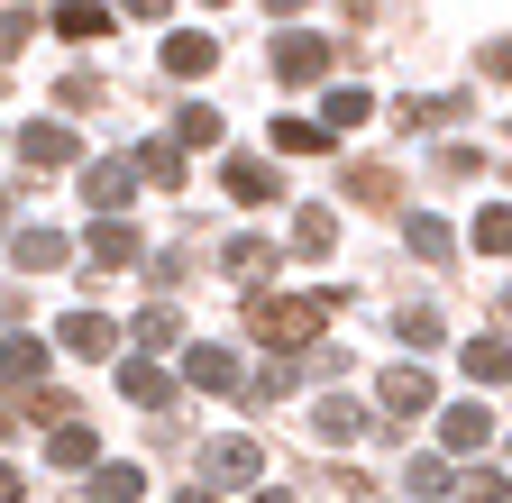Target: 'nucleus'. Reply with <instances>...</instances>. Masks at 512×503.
<instances>
[{"label":"nucleus","instance_id":"nucleus-16","mask_svg":"<svg viewBox=\"0 0 512 503\" xmlns=\"http://www.w3.org/2000/svg\"><path fill=\"white\" fill-rule=\"evenodd\" d=\"M119 394H128V403H147V412H156V403L174 394V375H165L156 357H128V366H119Z\"/></svg>","mask_w":512,"mask_h":503},{"label":"nucleus","instance_id":"nucleus-19","mask_svg":"<svg viewBox=\"0 0 512 503\" xmlns=\"http://www.w3.org/2000/svg\"><path fill=\"white\" fill-rule=\"evenodd\" d=\"M467 119V92H430V101H403V129H458Z\"/></svg>","mask_w":512,"mask_h":503},{"label":"nucleus","instance_id":"nucleus-8","mask_svg":"<svg viewBox=\"0 0 512 503\" xmlns=\"http://www.w3.org/2000/svg\"><path fill=\"white\" fill-rule=\"evenodd\" d=\"M211 65H220V37H202V28H174V37H165V74H174V83H202Z\"/></svg>","mask_w":512,"mask_h":503},{"label":"nucleus","instance_id":"nucleus-41","mask_svg":"<svg viewBox=\"0 0 512 503\" xmlns=\"http://www.w3.org/2000/svg\"><path fill=\"white\" fill-rule=\"evenodd\" d=\"M183 503H220V494H202V485H183Z\"/></svg>","mask_w":512,"mask_h":503},{"label":"nucleus","instance_id":"nucleus-5","mask_svg":"<svg viewBox=\"0 0 512 503\" xmlns=\"http://www.w3.org/2000/svg\"><path fill=\"white\" fill-rule=\"evenodd\" d=\"M202 476L211 485H256V476H266V449H256V439H211V449H202Z\"/></svg>","mask_w":512,"mask_h":503},{"label":"nucleus","instance_id":"nucleus-22","mask_svg":"<svg viewBox=\"0 0 512 503\" xmlns=\"http://www.w3.org/2000/svg\"><path fill=\"white\" fill-rule=\"evenodd\" d=\"M174 147H220V110L211 101H183L174 110Z\"/></svg>","mask_w":512,"mask_h":503},{"label":"nucleus","instance_id":"nucleus-23","mask_svg":"<svg viewBox=\"0 0 512 503\" xmlns=\"http://www.w3.org/2000/svg\"><path fill=\"white\" fill-rule=\"evenodd\" d=\"M275 147L284 156H320V147H339V138H330V119H275Z\"/></svg>","mask_w":512,"mask_h":503},{"label":"nucleus","instance_id":"nucleus-33","mask_svg":"<svg viewBox=\"0 0 512 503\" xmlns=\"http://www.w3.org/2000/svg\"><path fill=\"white\" fill-rule=\"evenodd\" d=\"M467 503H512V476H503V467H476V476H467Z\"/></svg>","mask_w":512,"mask_h":503},{"label":"nucleus","instance_id":"nucleus-1","mask_svg":"<svg viewBox=\"0 0 512 503\" xmlns=\"http://www.w3.org/2000/svg\"><path fill=\"white\" fill-rule=\"evenodd\" d=\"M330 321H339V293H330V284H320V293H256V302H247V330L275 339V348H311Z\"/></svg>","mask_w":512,"mask_h":503},{"label":"nucleus","instance_id":"nucleus-39","mask_svg":"<svg viewBox=\"0 0 512 503\" xmlns=\"http://www.w3.org/2000/svg\"><path fill=\"white\" fill-rule=\"evenodd\" d=\"M119 10H128V19H165L174 0H119Z\"/></svg>","mask_w":512,"mask_h":503},{"label":"nucleus","instance_id":"nucleus-31","mask_svg":"<svg viewBox=\"0 0 512 503\" xmlns=\"http://www.w3.org/2000/svg\"><path fill=\"white\" fill-rule=\"evenodd\" d=\"M128 339H138V348H147V357H156V348H174V339H183V330H174V311H165V302H156V311H138V330H128Z\"/></svg>","mask_w":512,"mask_h":503},{"label":"nucleus","instance_id":"nucleus-17","mask_svg":"<svg viewBox=\"0 0 512 503\" xmlns=\"http://www.w3.org/2000/svg\"><path fill=\"white\" fill-rule=\"evenodd\" d=\"M0 385H46V339H0Z\"/></svg>","mask_w":512,"mask_h":503},{"label":"nucleus","instance_id":"nucleus-11","mask_svg":"<svg viewBox=\"0 0 512 503\" xmlns=\"http://www.w3.org/2000/svg\"><path fill=\"white\" fill-rule=\"evenodd\" d=\"M183 375H192L202 394H238V385H247V366H238L229 348H192V357H183Z\"/></svg>","mask_w":512,"mask_h":503},{"label":"nucleus","instance_id":"nucleus-42","mask_svg":"<svg viewBox=\"0 0 512 503\" xmlns=\"http://www.w3.org/2000/svg\"><path fill=\"white\" fill-rule=\"evenodd\" d=\"M256 503H293V494H284V485H266V494H256Z\"/></svg>","mask_w":512,"mask_h":503},{"label":"nucleus","instance_id":"nucleus-29","mask_svg":"<svg viewBox=\"0 0 512 503\" xmlns=\"http://www.w3.org/2000/svg\"><path fill=\"white\" fill-rule=\"evenodd\" d=\"M275 266H284V257H275L266 238H229V275H247V284H256V275H275Z\"/></svg>","mask_w":512,"mask_h":503},{"label":"nucleus","instance_id":"nucleus-37","mask_svg":"<svg viewBox=\"0 0 512 503\" xmlns=\"http://www.w3.org/2000/svg\"><path fill=\"white\" fill-rule=\"evenodd\" d=\"M476 55H485V74H494V83H512V37H494V46H476Z\"/></svg>","mask_w":512,"mask_h":503},{"label":"nucleus","instance_id":"nucleus-13","mask_svg":"<svg viewBox=\"0 0 512 503\" xmlns=\"http://www.w3.org/2000/svg\"><path fill=\"white\" fill-rule=\"evenodd\" d=\"M55 348H64V357H110V348H119V330L101 321V311H74V321L55 330Z\"/></svg>","mask_w":512,"mask_h":503},{"label":"nucleus","instance_id":"nucleus-27","mask_svg":"<svg viewBox=\"0 0 512 503\" xmlns=\"http://www.w3.org/2000/svg\"><path fill=\"white\" fill-rule=\"evenodd\" d=\"M485 257H512V202H494V211H476V229H467Z\"/></svg>","mask_w":512,"mask_h":503},{"label":"nucleus","instance_id":"nucleus-43","mask_svg":"<svg viewBox=\"0 0 512 503\" xmlns=\"http://www.w3.org/2000/svg\"><path fill=\"white\" fill-rule=\"evenodd\" d=\"M0 238H10V193H0Z\"/></svg>","mask_w":512,"mask_h":503},{"label":"nucleus","instance_id":"nucleus-38","mask_svg":"<svg viewBox=\"0 0 512 503\" xmlns=\"http://www.w3.org/2000/svg\"><path fill=\"white\" fill-rule=\"evenodd\" d=\"M19 494H28V476H19L10 458H0V503H19Z\"/></svg>","mask_w":512,"mask_h":503},{"label":"nucleus","instance_id":"nucleus-15","mask_svg":"<svg viewBox=\"0 0 512 503\" xmlns=\"http://www.w3.org/2000/svg\"><path fill=\"white\" fill-rule=\"evenodd\" d=\"M348 202H366V211H394V202H403L394 165H348Z\"/></svg>","mask_w":512,"mask_h":503},{"label":"nucleus","instance_id":"nucleus-9","mask_svg":"<svg viewBox=\"0 0 512 503\" xmlns=\"http://www.w3.org/2000/svg\"><path fill=\"white\" fill-rule=\"evenodd\" d=\"M19 165H37V174L74 165V129H55V119H28V129H19Z\"/></svg>","mask_w":512,"mask_h":503},{"label":"nucleus","instance_id":"nucleus-14","mask_svg":"<svg viewBox=\"0 0 512 503\" xmlns=\"http://www.w3.org/2000/svg\"><path fill=\"white\" fill-rule=\"evenodd\" d=\"M46 458H55V467H92V458H101V439H92V421H74V412H64V421L46 430Z\"/></svg>","mask_w":512,"mask_h":503},{"label":"nucleus","instance_id":"nucleus-40","mask_svg":"<svg viewBox=\"0 0 512 503\" xmlns=\"http://www.w3.org/2000/svg\"><path fill=\"white\" fill-rule=\"evenodd\" d=\"M266 10H275V19H293V10H311V0H266Z\"/></svg>","mask_w":512,"mask_h":503},{"label":"nucleus","instance_id":"nucleus-6","mask_svg":"<svg viewBox=\"0 0 512 503\" xmlns=\"http://www.w3.org/2000/svg\"><path fill=\"white\" fill-rule=\"evenodd\" d=\"M375 403H384V412H439V385H430L421 366H384V375H375Z\"/></svg>","mask_w":512,"mask_h":503},{"label":"nucleus","instance_id":"nucleus-4","mask_svg":"<svg viewBox=\"0 0 512 503\" xmlns=\"http://www.w3.org/2000/svg\"><path fill=\"white\" fill-rule=\"evenodd\" d=\"M220 193L256 211V202H284V174H275L266 156H229V165H220Z\"/></svg>","mask_w":512,"mask_h":503},{"label":"nucleus","instance_id":"nucleus-36","mask_svg":"<svg viewBox=\"0 0 512 503\" xmlns=\"http://www.w3.org/2000/svg\"><path fill=\"white\" fill-rule=\"evenodd\" d=\"M403 339H412V357L439 348V311H403Z\"/></svg>","mask_w":512,"mask_h":503},{"label":"nucleus","instance_id":"nucleus-32","mask_svg":"<svg viewBox=\"0 0 512 503\" xmlns=\"http://www.w3.org/2000/svg\"><path fill=\"white\" fill-rule=\"evenodd\" d=\"M238 394H247V403H275V394H293V366H256Z\"/></svg>","mask_w":512,"mask_h":503},{"label":"nucleus","instance_id":"nucleus-25","mask_svg":"<svg viewBox=\"0 0 512 503\" xmlns=\"http://www.w3.org/2000/svg\"><path fill=\"white\" fill-rule=\"evenodd\" d=\"M467 375L476 385H512V348L503 339H467Z\"/></svg>","mask_w":512,"mask_h":503},{"label":"nucleus","instance_id":"nucleus-10","mask_svg":"<svg viewBox=\"0 0 512 503\" xmlns=\"http://www.w3.org/2000/svg\"><path fill=\"white\" fill-rule=\"evenodd\" d=\"M92 503H138L147 494V467H128V458H92Z\"/></svg>","mask_w":512,"mask_h":503},{"label":"nucleus","instance_id":"nucleus-28","mask_svg":"<svg viewBox=\"0 0 512 503\" xmlns=\"http://www.w3.org/2000/svg\"><path fill=\"white\" fill-rule=\"evenodd\" d=\"M138 174H147V183H165V193H174V183H183V147H174V138L138 147Z\"/></svg>","mask_w":512,"mask_h":503},{"label":"nucleus","instance_id":"nucleus-20","mask_svg":"<svg viewBox=\"0 0 512 503\" xmlns=\"http://www.w3.org/2000/svg\"><path fill=\"white\" fill-rule=\"evenodd\" d=\"M293 247H302V257H330V247H339V211H293Z\"/></svg>","mask_w":512,"mask_h":503},{"label":"nucleus","instance_id":"nucleus-12","mask_svg":"<svg viewBox=\"0 0 512 503\" xmlns=\"http://www.w3.org/2000/svg\"><path fill=\"white\" fill-rule=\"evenodd\" d=\"M485 430H494L485 403H448V412H439V449H458V458H467V449H485Z\"/></svg>","mask_w":512,"mask_h":503},{"label":"nucleus","instance_id":"nucleus-24","mask_svg":"<svg viewBox=\"0 0 512 503\" xmlns=\"http://www.w3.org/2000/svg\"><path fill=\"white\" fill-rule=\"evenodd\" d=\"M403 238H412V257H421V266H448V247H458V238H448V220H430V211H412Z\"/></svg>","mask_w":512,"mask_h":503},{"label":"nucleus","instance_id":"nucleus-7","mask_svg":"<svg viewBox=\"0 0 512 503\" xmlns=\"http://www.w3.org/2000/svg\"><path fill=\"white\" fill-rule=\"evenodd\" d=\"M92 266H101V275H119V266H147V238L128 229L119 211H101V229H92Z\"/></svg>","mask_w":512,"mask_h":503},{"label":"nucleus","instance_id":"nucleus-21","mask_svg":"<svg viewBox=\"0 0 512 503\" xmlns=\"http://www.w3.org/2000/svg\"><path fill=\"white\" fill-rule=\"evenodd\" d=\"M311 430H320V439H366V412H357L348 394H320V412H311Z\"/></svg>","mask_w":512,"mask_h":503},{"label":"nucleus","instance_id":"nucleus-18","mask_svg":"<svg viewBox=\"0 0 512 503\" xmlns=\"http://www.w3.org/2000/svg\"><path fill=\"white\" fill-rule=\"evenodd\" d=\"M10 257H19V275H46V266H64V238L55 229H10Z\"/></svg>","mask_w":512,"mask_h":503},{"label":"nucleus","instance_id":"nucleus-34","mask_svg":"<svg viewBox=\"0 0 512 503\" xmlns=\"http://www.w3.org/2000/svg\"><path fill=\"white\" fill-rule=\"evenodd\" d=\"M28 37H37V19H28V10H0V65H10Z\"/></svg>","mask_w":512,"mask_h":503},{"label":"nucleus","instance_id":"nucleus-35","mask_svg":"<svg viewBox=\"0 0 512 503\" xmlns=\"http://www.w3.org/2000/svg\"><path fill=\"white\" fill-rule=\"evenodd\" d=\"M403 485H412V494H448V458H412Z\"/></svg>","mask_w":512,"mask_h":503},{"label":"nucleus","instance_id":"nucleus-30","mask_svg":"<svg viewBox=\"0 0 512 503\" xmlns=\"http://www.w3.org/2000/svg\"><path fill=\"white\" fill-rule=\"evenodd\" d=\"M55 28H64V37H110V10H101V0H64Z\"/></svg>","mask_w":512,"mask_h":503},{"label":"nucleus","instance_id":"nucleus-26","mask_svg":"<svg viewBox=\"0 0 512 503\" xmlns=\"http://www.w3.org/2000/svg\"><path fill=\"white\" fill-rule=\"evenodd\" d=\"M366 110H375V101H366L357 83H339V92H330V110H320V119H330V138H348V129H366Z\"/></svg>","mask_w":512,"mask_h":503},{"label":"nucleus","instance_id":"nucleus-3","mask_svg":"<svg viewBox=\"0 0 512 503\" xmlns=\"http://www.w3.org/2000/svg\"><path fill=\"white\" fill-rule=\"evenodd\" d=\"M128 193H138V156H92L83 165V202L92 211H128Z\"/></svg>","mask_w":512,"mask_h":503},{"label":"nucleus","instance_id":"nucleus-2","mask_svg":"<svg viewBox=\"0 0 512 503\" xmlns=\"http://www.w3.org/2000/svg\"><path fill=\"white\" fill-rule=\"evenodd\" d=\"M330 65H339V46H330V37H311V28H293V37L275 46V83H320Z\"/></svg>","mask_w":512,"mask_h":503}]
</instances>
